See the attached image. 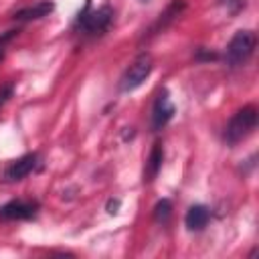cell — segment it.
<instances>
[{
	"mask_svg": "<svg viewBox=\"0 0 259 259\" xmlns=\"http://www.w3.org/2000/svg\"><path fill=\"white\" fill-rule=\"evenodd\" d=\"M36 158H38L36 154H26V156L14 160L4 172L6 180H22L24 176H28L36 166Z\"/></svg>",
	"mask_w": 259,
	"mask_h": 259,
	"instance_id": "52a82bcc",
	"label": "cell"
},
{
	"mask_svg": "<svg viewBox=\"0 0 259 259\" xmlns=\"http://www.w3.org/2000/svg\"><path fill=\"white\" fill-rule=\"evenodd\" d=\"M174 105L170 101L168 89H162L154 101V109H152V127L154 130H162L168 125V121L174 117Z\"/></svg>",
	"mask_w": 259,
	"mask_h": 259,
	"instance_id": "8992f818",
	"label": "cell"
},
{
	"mask_svg": "<svg viewBox=\"0 0 259 259\" xmlns=\"http://www.w3.org/2000/svg\"><path fill=\"white\" fill-rule=\"evenodd\" d=\"M257 45V36L253 30H237L233 34V38L227 45L225 51V61L229 67H239L243 63H247L255 51Z\"/></svg>",
	"mask_w": 259,
	"mask_h": 259,
	"instance_id": "7a4b0ae2",
	"label": "cell"
},
{
	"mask_svg": "<svg viewBox=\"0 0 259 259\" xmlns=\"http://www.w3.org/2000/svg\"><path fill=\"white\" fill-rule=\"evenodd\" d=\"M117 208H119V200H117V198H115V200L111 198V200L107 202V212H109V214H117Z\"/></svg>",
	"mask_w": 259,
	"mask_h": 259,
	"instance_id": "9a60e30c",
	"label": "cell"
},
{
	"mask_svg": "<svg viewBox=\"0 0 259 259\" xmlns=\"http://www.w3.org/2000/svg\"><path fill=\"white\" fill-rule=\"evenodd\" d=\"M38 210V204L32 200H10L0 206V219L4 221H26L32 219Z\"/></svg>",
	"mask_w": 259,
	"mask_h": 259,
	"instance_id": "5b68a950",
	"label": "cell"
},
{
	"mask_svg": "<svg viewBox=\"0 0 259 259\" xmlns=\"http://www.w3.org/2000/svg\"><path fill=\"white\" fill-rule=\"evenodd\" d=\"M210 219V212L204 204H194L186 210V217H184V225L188 231H202L206 227Z\"/></svg>",
	"mask_w": 259,
	"mask_h": 259,
	"instance_id": "9c48e42d",
	"label": "cell"
},
{
	"mask_svg": "<svg viewBox=\"0 0 259 259\" xmlns=\"http://www.w3.org/2000/svg\"><path fill=\"white\" fill-rule=\"evenodd\" d=\"M170 214H172V202H170L168 198L158 200V202H156V206H154V221L164 225V223H168Z\"/></svg>",
	"mask_w": 259,
	"mask_h": 259,
	"instance_id": "7c38bea8",
	"label": "cell"
},
{
	"mask_svg": "<svg viewBox=\"0 0 259 259\" xmlns=\"http://www.w3.org/2000/svg\"><path fill=\"white\" fill-rule=\"evenodd\" d=\"M162 162H164V148L160 142L154 144L150 156H148V162H146V172H144V180H154L162 168Z\"/></svg>",
	"mask_w": 259,
	"mask_h": 259,
	"instance_id": "8fae6325",
	"label": "cell"
},
{
	"mask_svg": "<svg viewBox=\"0 0 259 259\" xmlns=\"http://www.w3.org/2000/svg\"><path fill=\"white\" fill-rule=\"evenodd\" d=\"M14 34H16V30H8L6 34H2V36H0V59L4 57V45H6L10 38H14Z\"/></svg>",
	"mask_w": 259,
	"mask_h": 259,
	"instance_id": "5bb4252c",
	"label": "cell"
},
{
	"mask_svg": "<svg viewBox=\"0 0 259 259\" xmlns=\"http://www.w3.org/2000/svg\"><path fill=\"white\" fill-rule=\"evenodd\" d=\"M257 125V107L255 105H245L241 107L227 123L225 127V142L229 146L239 144L241 140H245Z\"/></svg>",
	"mask_w": 259,
	"mask_h": 259,
	"instance_id": "6da1fadb",
	"label": "cell"
},
{
	"mask_svg": "<svg viewBox=\"0 0 259 259\" xmlns=\"http://www.w3.org/2000/svg\"><path fill=\"white\" fill-rule=\"evenodd\" d=\"M53 10H55V2H51V0H42V2H36L34 6H26V8L18 10V12L14 14V20H20V22L36 20V18L49 16Z\"/></svg>",
	"mask_w": 259,
	"mask_h": 259,
	"instance_id": "ba28073f",
	"label": "cell"
},
{
	"mask_svg": "<svg viewBox=\"0 0 259 259\" xmlns=\"http://www.w3.org/2000/svg\"><path fill=\"white\" fill-rule=\"evenodd\" d=\"M150 73H152V57L148 53H140L132 61V65L125 69V73L121 75V79H119V91L127 93V91L138 89L150 77Z\"/></svg>",
	"mask_w": 259,
	"mask_h": 259,
	"instance_id": "277c9868",
	"label": "cell"
},
{
	"mask_svg": "<svg viewBox=\"0 0 259 259\" xmlns=\"http://www.w3.org/2000/svg\"><path fill=\"white\" fill-rule=\"evenodd\" d=\"M111 20H113L111 6H101L97 10H89V2H87V6L83 8V12L77 18V26L81 32L95 36V34H103L109 28Z\"/></svg>",
	"mask_w": 259,
	"mask_h": 259,
	"instance_id": "3957f363",
	"label": "cell"
},
{
	"mask_svg": "<svg viewBox=\"0 0 259 259\" xmlns=\"http://www.w3.org/2000/svg\"><path fill=\"white\" fill-rule=\"evenodd\" d=\"M223 2H225V4H239L241 0H223Z\"/></svg>",
	"mask_w": 259,
	"mask_h": 259,
	"instance_id": "2e32d148",
	"label": "cell"
},
{
	"mask_svg": "<svg viewBox=\"0 0 259 259\" xmlns=\"http://www.w3.org/2000/svg\"><path fill=\"white\" fill-rule=\"evenodd\" d=\"M10 97H12V85H4V87H0V107H2Z\"/></svg>",
	"mask_w": 259,
	"mask_h": 259,
	"instance_id": "4fadbf2b",
	"label": "cell"
},
{
	"mask_svg": "<svg viewBox=\"0 0 259 259\" xmlns=\"http://www.w3.org/2000/svg\"><path fill=\"white\" fill-rule=\"evenodd\" d=\"M144 2H146V0H144Z\"/></svg>",
	"mask_w": 259,
	"mask_h": 259,
	"instance_id": "e0dca14e",
	"label": "cell"
},
{
	"mask_svg": "<svg viewBox=\"0 0 259 259\" xmlns=\"http://www.w3.org/2000/svg\"><path fill=\"white\" fill-rule=\"evenodd\" d=\"M182 8H184V2H182V0H172V2L168 4V8L158 16V20L152 24V28H150V34H148V36L158 34L160 30H164V28H166V26H168V24H170L178 14H180V10H182Z\"/></svg>",
	"mask_w": 259,
	"mask_h": 259,
	"instance_id": "30bf717a",
	"label": "cell"
}]
</instances>
